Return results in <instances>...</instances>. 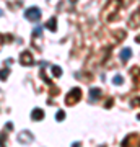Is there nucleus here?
Segmentation results:
<instances>
[{
    "label": "nucleus",
    "mask_w": 140,
    "mask_h": 147,
    "mask_svg": "<svg viewBox=\"0 0 140 147\" xmlns=\"http://www.w3.org/2000/svg\"><path fill=\"white\" fill-rule=\"evenodd\" d=\"M130 56V49H124V61H127Z\"/></svg>",
    "instance_id": "f03ea898"
},
{
    "label": "nucleus",
    "mask_w": 140,
    "mask_h": 147,
    "mask_svg": "<svg viewBox=\"0 0 140 147\" xmlns=\"http://www.w3.org/2000/svg\"><path fill=\"white\" fill-rule=\"evenodd\" d=\"M26 17H29V20H31V17H34L33 20H38V18H39V10H36V8L28 10V11H26Z\"/></svg>",
    "instance_id": "f257e3e1"
}]
</instances>
